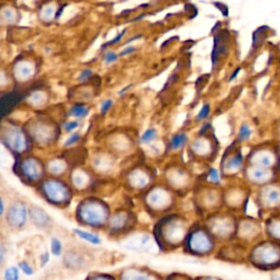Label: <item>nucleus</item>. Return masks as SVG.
I'll list each match as a JSON object with an SVG mask.
<instances>
[{
  "label": "nucleus",
  "instance_id": "obj_1",
  "mask_svg": "<svg viewBox=\"0 0 280 280\" xmlns=\"http://www.w3.org/2000/svg\"><path fill=\"white\" fill-rule=\"evenodd\" d=\"M1 139L3 144L15 153H22L27 149L26 134L18 126L11 123H8L7 125L3 123L1 128Z\"/></svg>",
  "mask_w": 280,
  "mask_h": 280
},
{
  "label": "nucleus",
  "instance_id": "obj_2",
  "mask_svg": "<svg viewBox=\"0 0 280 280\" xmlns=\"http://www.w3.org/2000/svg\"><path fill=\"white\" fill-rule=\"evenodd\" d=\"M27 133L40 145H48L56 138V127L46 119H32L27 125Z\"/></svg>",
  "mask_w": 280,
  "mask_h": 280
},
{
  "label": "nucleus",
  "instance_id": "obj_3",
  "mask_svg": "<svg viewBox=\"0 0 280 280\" xmlns=\"http://www.w3.org/2000/svg\"><path fill=\"white\" fill-rule=\"evenodd\" d=\"M255 260L257 264L265 267L280 266V245L266 243L259 246L255 252Z\"/></svg>",
  "mask_w": 280,
  "mask_h": 280
},
{
  "label": "nucleus",
  "instance_id": "obj_4",
  "mask_svg": "<svg viewBox=\"0 0 280 280\" xmlns=\"http://www.w3.org/2000/svg\"><path fill=\"white\" fill-rule=\"evenodd\" d=\"M249 160L252 166L273 169L278 163L279 159L273 148L260 147L251 152Z\"/></svg>",
  "mask_w": 280,
  "mask_h": 280
},
{
  "label": "nucleus",
  "instance_id": "obj_5",
  "mask_svg": "<svg viewBox=\"0 0 280 280\" xmlns=\"http://www.w3.org/2000/svg\"><path fill=\"white\" fill-rule=\"evenodd\" d=\"M246 177H248L252 183L267 185L272 182L274 177H275V172H274L273 169L262 168L250 164V167L246 169Z\"/></svg>",
  "mask_w": 280,
  "mask_h": 280
},
{
  "label": "nucleus",
  "instance_id": "obj_6",
  "mask_svg": "<svg viewBox=\"0 0 280 280\" xmlns=\"http://www.w3.org/2000/svg\"><path fill=\"white\" fill-rule=\"evenodd\" d=\"M35 75V65L29 59H20L13 66V76L19 82H25Z\"/></svg>",
  "mask_w": 280,
  "mask_h": 280
},
{
  "label": "nucleus",
  "instance_id": "obj_7",
  "mask_svg": "<svg viewBox=\"0 0 280 280\" xmlns=\"http://www.w3.org/2000/svg\"><path fill=\"white\" fill-rule=\"evenodd\" d=\"M261 198L263 204L267 207H277L280 205V186L268 184L262 190Z\"/></svg>",
  "mask_w": 280,
  "mask_h": 280
},
{
  "label": "nucleus",
  "instance_id": "obj_8",
  "mask_svg": "<svg viewBox=\"0 0 280 280\" xmlns=\"http://www.w3.org/2000/svg\"><path fill=\"white\" fill-rule=\"evenodd\" d=\"M21 171L27 179L36 180L42 174V166L34 158H26L21 162Z\"/></svg>",
  "mask_w": 280,
  "mask_h": 280
},
{
  "label": "nucleus",
  "instance_id": "obj_9",
  "mask_svg": "<svg viewBox=\"0 0 280 280\" xmlns=\"http://www.w3.org/2000/svg\"><path fill=\"white\" fill-rule=\"evenodd\" d=\"M242 155L240 151H234L231 155H229L223 163L224 171L228 173H237L239 170L242 168Z\"/></svg>",
  "mask_w": 280,
  "mask_h": 280
},
{
  "label": "nucleus",
  "instance_id": "obj_10",
  "mask_svg": "<svg viewBox=\"0 0 280 280\" xmlns=\"http://www.w3.org/2000/svg\"><path fill=\"white\" fill-rule=\"evenodd\" d=\"M45 190L47 195L55 200H63L65 196L67 195V189H66L65 186L62 183L55 182V181L46 183Z\"/></svg>",
  "mask_w": 280,
  "mask_h": 280
},
{
  "label": "nucleus",
  "instance_id": "obj_11",
  "mask_svg": "<svg viewBox=\"0 0 280 280\" xmlns=\"http://www.w3.org/2000/svg\"><path fill=\"white\" fill-rule=\"evenodd\" d=\"M190 149L198 156H207L211 151V142L206 137H198L190 145Z\"/></svg>",
  "mask_w": 280,
  "mask_h": 280
},
{
  "label": "nucleus",
  "instance_id": "obj_12",
  "mask_svg": "<svg viewBox=\"0 0 280 280\" xmlns=\"http://www.w3.org/2000/svg\"><path fill=\"white\" fill-rule=\"evenodd\" d=\"M47 101H48V96L45 91H41V90L34 91L33 93H31L29 97H27V102H29L30 105L35 108L44 106L47 103Z\"/></svg>",
  "mask_w": 280,
  "mask_h": 280
},
{
  "label": "nucleus",
  "instance_id": "obj_13",
  "mask_svg": "<svg viewBox=\"0 0 280 280\" xmlns=\"http://www.w3.org/2000/svg\"><path fill=\"white\" fill-rule=\"evenodd\" d=\"M90 109L88 106L84 105V104H75V105L71 106L68 111V115L70 117H74L75 119H84L86 116L89 115Z\"/></svg>",
  "mask_w": 280,
  "mask_h": 280
},
{
  "label": "nucleus",
  "instance_id": "obj_14",
  "mask_svg": "<svg viewBox=\"0 0 280 280\" xmlns=\"http://www.w3.org/2000/svg\"><path fill=\"white\" fill-rule=\"evenodd\" d=\"M56 11L57 5L54 2L46 3L45 5H43L42 9L40 10V19L44 22H51L52 20H54Z\"/></svg>",
  "mask_w": 280,
  "mask_h": 280
},
{
  "label": "nucleus",
  "instance_id": "obj_15",
  "mask_svg": "<svg viewBox=\"0 0 280 280\" xmlns=\"http://www.w3.org/2000/svg\"><path fill=\"white\" fill-rule=\"evenodd\" d=\"M187 140H188L187 134L180 133L174 135L172 137L171 141H170V148H171V150L173 151H178L180 149H182V148L187 144Z\"/></svg>",
  "mask_w": 280,
  "mask_h": 280
},
{
  "label": "nucleus",
  "instance_id": "obj_16",
  "mask_svg": "<svg viewBox=\"0 0 280 280\" xmlns=\"http://www.w3.org/2000/svg\"><path fill=\"white\" fill-rule=\"evenodd\" d=\"M18 19V12L12 7H3L1 10V23L13 24Z\"/></svg>",
  "mask_w": 280,
  "mask_h": 280
},
{
  "label": "nucleus",
  "instance_id": "obj_17",
  "mask_svg": "<svg viewBox=\"0 0 280 280\" xmlns=\"http://www.w3.org/2000/svg\"><path fill=\"white\" fill-rule=\"evenodd\" d=\"M24 219H25V210L24 208L22 207H15L12 208V211L10 213V220L12 221L14 224H22L24 222Z\"/></svg>",
  "mask_w": 280,
  "mask_h": 280
},
{
  "label": "nucleus",
  "instance_id": "obj_18",
  "mask_svg": "<svg viewBox=\"0 0 280 280\" xmlns=\"http://www.w3.org/2000/svg\"><path fill=\"white\" fill-rule=\"evenodd\" d=\"M158 138V130L155 127L148 128L144 134L140 136V142L144 145H150Z\"/></svg>",
  "mask_w": 280,
  "mask_h": 280
},
{
  "label": "nucleus",
  "instance_id": "obj_19",
  "mask_svg": "<svg viewBox=\"0 0 280 280\" xmlns=\"http://www.w3.org/2000/svg\"><path fill=\"white\" fill-rule=\"evenodd\" d=\"M66 164L63 160L60 159H54L51 162H49V171L55 174H59L65 171Z\"/></svg>",
  "mask_w": 280,
  "mask_h": 280
},
{
  "label": "nucleus",
  "instance_id": "obj_20",
  "mask_svg": "<svg viewBox=\"0 0 280 280\" xmlns=\"http://www.w3.org/2000/svg\"><path fill=\"white\" fill-rule=\"evenodd\" d=\"M75 232L79 235L81 239H84L88 242H91L93 244H98L100 243V239H98L96 235L92 234V233H88L85 231H81V230H75Z\"/></svg>",
  "mask_w": 280,
  "mask_h": 280
},
{
  "label": "nucleus",
  "instance_id": "obj_21",
  "mask_svg": "<svg viewBox=\"0 0 280 280\" xmlns=\"http://www.w3.org/2000/svg\"><path fill=\"white\" fill-rule=\"evenodd\" d=\"M251 135H252V129L249 125L243 124L241 126L239 130V139L241 141L249 140L251 138Z\"/></svg>",
  "mask_w": 280,
  "mask_h": 280
},
{
  "label": "nucleus",
  "instance_id": "obj_22",
  "mask_svg": "<svg viewBox=\"0 0 280 280\" xmlns=\"http://www.w3.org/2000/svg\"><path fill=\"white\" fill-rule=\"evenodd\" d=\"M131 179H133V182L137 183V185H140V186H144L146 185L148 178L147 175L144 172H140V171H136L131 175Z\"/></svg>",
  "mask_w": 280,
  "mask_h": 280
},
{
  "label": "nucleus",
  "instance_id": "obj_23",
  "mask_svg": "<svg viewBox=\"0 0 280 280\" xmlns=\"http://www.w3.org/2000/svg\"><path fill=\"white\" fill-rule=\"evenodd\" d=\"M268 229H270V233L272 235V238L280 240V220L272 221Z\"/></svg>",
  "mask_w": 280,
  "mask_h": 280
},
{
  "label": "nucleus",
  "instance_id": "obj_24",
  "mask_svg": "<svg viewBox=\"0 0 280 280\" xmlns=\"http://www.w3.org/2000/svg\"><path fill=\"white\" fill-rule=\"evenodd\" d=\"M80 126V123H79V120H77V119H71V120H68V122H66L64 124V129L65 131H67V133H70V134H73L74 131L78 128Z\"/></svg>",
  "mask_w": 280,
  "mask_h": 280
},
{
  "label": "nucleus",
  "instance_id": "obj_25",
  "mask_svg": "<svg viewBox=\"0 0 280 280\" xmlns=\"http://www.w3.org/2000/svg\"><path fill=\"white\" fill-rule=\"evenodd\" d=\"M4 279L5 280H18L19 279V272L15 267L8 268L4 273Z\"/></svg>",
  "mask_w": 280,
  "mask_h": 280
},
{
  "label": "nucleus",
  "instance_id": "obj_26",
  "mask_svg": "<svg viewBox=\"0 0 280 280\" xmlns=\"http://www.w3.org/2000/svg\"><path fill=\"white\" fill-rule=\"evenodd\" d=\"M209 113H210V106L208 105V104H205V105L201 107L199 113L197 114L196 120H197V122H200V120L206 119L208 117V115H209Z\"/></svg>",
  "mask_w": 280,
  "mask_h": 280
},
{
  "label": "nucleus",
  "instance_id": "obj_27",
  "mask_svg": "<svg viewBox=\"0 0 280 280\" xmlns=\"http://www.w3.org/2000/svg\"><path fill=\"white\" fill-rule=\"evenodd\" d=\"M119 57V55H117L116 53H114L112 51H107L105 54H104V62L106 64H114L117 62V59Z\"/></svg>",
  "mask_w": 280,
  "mask_h": 280
},
{
  "label": "nucleus",
  "instance_id": "obj_28",
  "mask_svg": "<svg viewBox=\"0 0 280 280\" xmlns=\"http://www.w3.org/2000/svg\"><path fill=\"white\" fill-rule=\"evenodd\" d=\"M81 138V136L79 133H73L70 134V136L67 138V140L65 141V147H70L76 145Z\"/></svg>",
  "mask_w": 280,
  "mask_h": 280
},
{
  "label": "nucleus",
  "instance_id": "obj_29",
  "mask_svg": "<svg viewBox=\"0 0 280 280\" xmlns=\"http://www.w3.org/2000/svg\"><path fill=\"white\" fill-rule=\"evenodd\" d=\"M32 213H33V217H34L35 219H34V221H36L37 223H41V224H43V223H45V221H46V219H45V213H43L42 211H41V209H34L32 211Z\"/></svg>",
  "mask_w": 280,
  "mask_h": 280
},
{
  "label": "nucleus",
  "instance_id": "obj_30",
  "mask_svg": "<svg viewBox=\"0 0 280 280\" xmlns=\"http://www.w3.org/2000/svg\"><path fill=\"white\" fill-rule=\"evenodd\" d=\"M92 76H93V73H92L91 69H85L80 73V75L78 77V81L79 82H86V81L89 80Z\"/></svg>",
  "mask_w": 280,
  "mask_h": 280
},
{
  "label": "nucleus",
  "instance_id": "obj_31",
  "mask_svg": "<svg viewBox=\"0 0 280 280\" xmlns=\"http://www.w3.org/2000/svg\"><path fill=\"white\" fill-rule=\"evenodd\" d=\"M208 179L213 183H220V175L216 169H211L208 172Z\"/></svg>",
  "mask_w": 280,
  "mask_h": 280
},
{
  "label": "nucleus",
  "instance_id": "obj_32",
  "mask_svg": "<svg viewBox=\"0 0 280 280\" xmlns=\"http://www.w3.org/2000/svg\"><path fill=\"white\" fill-rule=\"evenodd\" d=\"M52 252L54 255L58 256L62 252V244H60L59 241L57 239H53L52 240Z\"/></svg>",
  "mask_w": 280,
  "mask_h": 280
},
{
  "label": "nucleus",
  "instance_id": "obj_33",
  "mask_svg": "<svg viewBox=\"0 0 280 280\" xmlns=\"http://www.w3.org/2000/svg\"><path fill=\"white\" fill-rule=\"evenodd\" d=\"M113 105V100H111V98H107V100H104L101 104V114H106L108 111H109V108L112 107Z\"/></svg>",
  "mask_w": 280,
  "mask_h": 280
},
{
  "label": "nucleus",
  "instance_id": "obj_34",
  "mask_svg": "<svg viewBox=\"0 0 280 280\" xmlns=\"http://www.w3.org/2000/svg\"><path fill=\"white\" fill-rule=\"evenodd\" d=\"M135 51H136V46H134V45L125 47V48H123V51L119 53V57L120 56H126V55H129L131 53H134Z\"/></svg>",
  "mask_w": 280,
  "mask_h": 280
},
{
  "label": "nucleus",
  "instance_id": "obj_35",
  "mask_svg": "<svg viewBox=\"0 0 280 280\" xmlns=\"http://www.w3.org/2000/svg\"><path fill=\"white\" fill-rule=\"evenodd\" d=\"M125 33H126V30H124L123 32H120L119 34L115 37V38H113V41H109L108 43H106V46L107 45H113V44H116V43H118L120 40H122V38L124 37V35H125Z\"/></svg>",
  "mask_w": 280,
  "mask_h": 280
},
{
  "label": "nucleus",
  "instance_id": "obj_36",
  "mask_svg": "<svg viewBox=\"0 0 280 280\" xmlns=\"http://www.w3.org/2000/svg\"><path fill=\"white\" fill-rule=\"evenodd\" d=\"M20 268H21V270L23 271L25 274H27V275H32V274H33L32 268H31L29 265H26L25 263H21V264H20Z\"/></svg>",
  "mask_w": 280,
  "mask_h": 280
},
{
  "label": "nucleus",
  "instance_id": "obj_37",
  "mask_svg": "<svg viewBox=\"0 0 280 280\" xmlns=\"http://www.w3.org/2000/svg\"><path fill=\"white\" fill-rule=\"evenodd\" d=\"M272 280H280V276H274Z\"/></svg>",
  "mask_w": 280,
  "mask_h": 280
}]
</instances>
